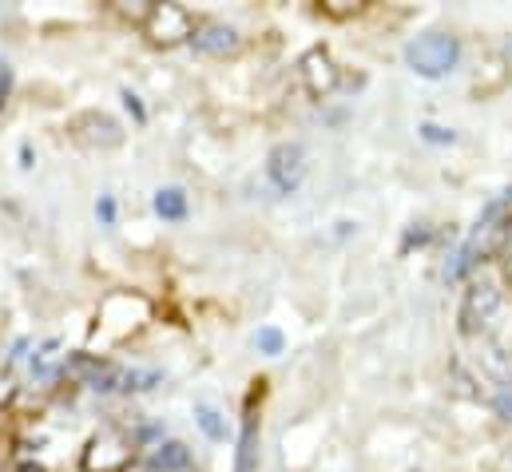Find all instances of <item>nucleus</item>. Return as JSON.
Segmentation results:
<instances>
[{
  "label": "nucleus",
  "instance_id": "nucleus-1",
  "mask_svg": "<svg viewBox=\"0 0 512 472\" xmlns=\"http://www.w3.org/2000/svg\"><path fill=\"white\" fill-rule=\"evenodd\" d=\"M461 64V40L453 32H421L405 44V68L421 80H445Z\"/></svg>",
  "mask_w": 512,
  "mask_h": 472
},
{
  "label": "nucleus",
  "instance_id": "nucleus-2",
  "mask_svg": "<svg viewBox=\"0 0 512 472\" xmlns=\"http://www.w3.org/2000/svg\"><path fill=\"white\" fill-rule=\"evenodd\" d=\"M505 302V282L497 274H473L465 294H461V306H457V330L461 338H477L489 330V322L497 318Z\"/></svg>",
  "mask_w": 512,
  "mask_h": 472
},
{
  "label": "nucleus",
  "instance_id": "nucleus-3",
  "mask_svg": "<svg viewBox=\"0 0 512 472\" xmlns=\"http://www.w3.org/2000/svg\"><path fill=\"white\" fill-rule=\"evenodd\" d=\"M124 373L128 365L112 361L100 354H68L64 357V377H72L76 385L92 389V393H124Z\"/></svg>",
  "mask_w": 512,
  "mask_h": 472
},
{
  "label": "nucleus",
  "instance_id": "nucleus-4",
  "mask_svg": "<svg viewBox=\"0 0 512 472\" xmlns=\"http://www.w3.org/2000/svg\"><path fill=\"white\" fill-rule=\"evenodd\" d=\"M199 20L183 8V4H151L147 20H143V36L155 44V48H179V44H191Z\"/></svg>",
  "mask_w": 512,
  "mask_h": 472
},
{
  "label": "nucleus",
  "instance_id": "nucleus-5",
  "mask_svg": "<svg viewBox=\"0 0 512 472\" xmlns=\"http://www.w3.org/2000/svg\"><path fill=\"white\" fill-rule=\"evenodd\" d=\"M135 461V441L131 433L120 429H104L88 441L84 457H80V469L84 472H128V465Z\"/></svg>",
  "mask_w": 512,
  "mask_h": 472
},
{
  "label": "nucleus",
  "instance_id": "nucleus-6",
  "mask_svg": "<svg viewBox=\"0 0 512 472\" xmlns=\"http://www.w3.org/2000/svg\"><path fill=\"white\" fill-rule=\"evenodd\" d=\"M306 179V147L286 139V143H274L270 155H266V183L274 195H294Z\"/></svg>",
  "mask_w": 512,
  "mask_h": 472
},
{
  "label": "nucleus",
  "instance_id": "nucleus-7",
  "mask_svg": "<svg viewBox=\"0 0 512 472\" xmlns=\"http://www.w3.org/2000/svg\"><path fill=\"white\" fill-rule=\"evenodd\" d=\"M68 135H72L76 143L92 147V151H112V147L124 143V127H120V119L108 116V112H100V108H88V112H80V116L68 119Z\"/></svg>",
  "mask_w": 512,
  "mask_h": 472
},
{
  "label": "nucleus",
  "instance_id": "nucleus-8",
  "mask_svg": "<svg viewBox=\"0 0 512 472\" xmlns=\"http://www.w3.org/2000/svg\"><path fill=\"white\" fill-rule=\"evenodd\" d=\"M298 84L306 88V96L326 100V96L338 92V84H342V68L334 64V56H330L322 44H314V48L298 60Z\"/></svg>",
  "mask_w": 512,
  "mask_h": 472
},
{
  "label": "nucleus",
  "instance_id": "nucleus-9",
  "mask_svg": "<svg viewBox=\"0 0 512 472\" xmlns=\"http://www.w3.org/2000/svg\"><path fill=\"white\" fill-rule=\"evenodd\" d=\"M191 48L199 56H219L223 60V56H235L243 48V36H239V28H231L223 20H203L191 36Z\"/></svg>",
  "mask_w": 512,
  "mask_h": 472
},
{
  "label": "nucleus",
  "instance_id": "nucleus-10",
  "mask_svg": "<svg viewBox=\"0 0 512 472\" xmlns=\"http://www.w3.org/2000/svg\"><path fill=\"white\" fill-rule=\"evenodd\" d=\"M262 393V381H255L251 397H247V413H243V429H239V449H235V472H258V409L255 397Z\"/></svg>",
  "mask_w": 512,
  "mask_h": 472
},
{
  "label": "nucleus",
  "instance_id": "nucleus-11",
  "mask_svg": "<svg viewBox=\"0 0 512 472\" xmlns=\"http://www.w3.org/2000/svg\"><path fill=\"white\" fill-rule=\"evenodd\" d=\"M147 472H191V449L183 441H159L155 449H147L143 457Z\"/></svg>",
  "mask_w": 512,
  "mask_h": 472
},
{
  "label": "nucleus",
  "instance_id": "nucleus-12",
  "mask_svg": "<svg viewBox=\"0 0 512 472\" xmlns=\"http://www.w3.org/2000/svg\"><path fill=\"white\" fill-rule=\"evenodd\" d=\"M151 207H155V215L163 223H183L191 215V203H187V191L183 187H159L155 199H151Z\"/></svg>",
  "mask_w": 512,
  "mask_h": 472
},
{
  "label": "nucleus",
  "instance_id": "nucleus-13",
  "mask_svg": "<svg viewBox=\"0 0 512 472\" xmlns=\"http://www.w3.org/2000/svg\"><path fill=\"white\" fill-rule=\"evenodd\" d=\"M195 425L207 433V441H215V445H223V441H227V417H223L215 405L199 401V405H195Z\"/></svg>",
  "mask_w": 512,
  "mask_h": 472
},
{
  "label": "nucleus",
  "instance_id": "nucleus-14",
  "mask_svg": "<svg viewBox=\"0 0 512 472\" xmlns=\"http://www.w3.org/2000/svg\"><path fill=\"white\" fill-rule=\"evenodd\" d=\"M255 350L266 357H278L282 350H286V334L278 330V326H262L255 334Z\"/></svg>",
  "mask_w": 512,
  "mask_h": 472
},
{
  "label": "nucleus",
  "instance_id": "nucleus-15",
  "mask_svg": "<svg viewBox=\"0 0 512 472\" xmlns=\"http://www.w3.org/2000/svg\"><path fill=\"white\" fill-rule=\"evenodd\" d=\"M318 12H322V16H330V20H350V16L366 12V4H362V0H326Z\"/></svg>",
  "mask_w": 512,
  "mask_h": 472
},
{
  "label": "nucleus",
  "instance_id": "nucleus-16",
  "mask_svg": "<svg viewBox=\"0 0 512 472\" xmlns=\"http://www.w3.org/2000/svg\"><path fill=\"white\" fill-rule=\"evenodd\" d=\"M417 131H421V139L433 143V147H449V143H457V131H453V127H441V123H421Z\"/></svg>",
  "mask_w": 512,
  "mask_h": 472
},
{
  "label": "nucleus",
  "instance_id": "nucleus-17",
  "mask_svg": "<svg viewBox=\"0 0 512 472\" xmlns=\"http://www.w3.org/2000/svg\"><path fill=\"white\" fill-rule=\"evenodd\" d=\"M429 238H433V227H429V223H413V227L405 231V238H401V254H409L413 246H425Z\"/></svg>",
  "mask_w": 512,
  "mask_h": 472
},
{
  "label": "nucleus",
  "instance_id": "nucleus-18",
  "mask_svg": "<svg viewBox=\"0 0 512 472\" xmlns=\"http://www.w3.org/2000/svg\"><path fill=\"white\" fill-rule=\"evenodd\" d=\"M96 219H100V227H116V199L112 195L96 199Z\"/></svg>",
  "mask_w": 512,
  "mask_h": 472
},
{
  "label": "nucleus",
  "instance_id": "nucleus-19",
  "mask_svg": "<svg viewBox=\"0 0 512 472\" xmlns=\"http://www.w3.org/2000/svg\"><path fill=\"white\" fill-rule=\"evenodd\" d=\"M120 100H124V108L131 112V119H135V123H147V108H143V100H139L131 88H124V92H120Z\"/></svg>",
  "mask_w": 512,
  "mask_h": 472
},
{
  "label": "nucleus",
  "instance_id": "nucleus-20",
  "mask_svg": "<svg viewBox=\"0 0 512 472\" xmlns=\"http://www.w3.org/2000/svg\"><path fill=\"white\" fill-rule=\"evenodd\" d=\"M493 405H497V413H501L505 421H512V389H501V393L493 397Z\"/></svg>",
  "mask_w": 512,
  "mask_h": 472
},
{
  "label": "nucleus",
  "instance_id": "nucleus-21",
  "mask_svg": "<svg viewBox=\"0 0 512 472\" xmlns=\"http://www.w3.org/2000/svg\"><path fill=\"white\" fill-rule=\"evenodd\" d=\"M8 96H12V72H0V112H4Z\"/></svg>",
  "mask_w": 512,
  "mask_h": 472
},
{
  "label": "nucleus",
  "instance_id": "nucleus-22",
  "mask_svg": "<svg viewBox=\"0 0 512 472\" xmlns=\"http://www.w3.org/2000/svg\"><path fill=\"white\" fill-rule=\"evenodd\" d=\"M20 167L32 171L36 167V155H32V143H20Z\"/></svg>",
  "mask_w": 512,
  "mask_h": 472
},
{
  "label": "nucleus",
  "instance_id": "nucleus-23",
  "mask_svg": "<svg viewBox=\"0 0 512 472\" xmlns=\"http://www.w3.org/2000/svg\"><path fill=\"white\" fill-rule=\"evenodd\" d=\"M509 254H512V215H509Z\"/></svg>",
  "mask_w": 512,
  "mask_h": 472
}]
</instances>
